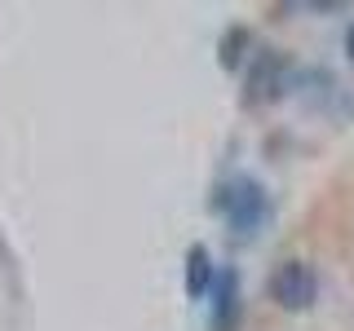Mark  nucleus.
Instances as JSON below:
<instances>
[{
    "mask_svg": "<svg viewBox=\"0 0 354 331\" xmlns=\"http://www.w3.org/2000/svg\"><path fill=\"white\" fill-rule=\"evenodd\" d=\"M213 208L230 221V230H235L239 239L261 234V225L270 221V194H266L252 177H235V181H226L217 190Z\"/></svg>",
    "mask_w": 354,
    "mask_h": 331,
    "instance_id": "obj_1",
    "label": "nucleus"
},
{
    "mask_svg": "<svg viewBox=\"0 0 354 331\" xmlns=\"http://www.w3.org/2000/svg\"><path fill=\"white\" fill-rule=\"evenodd\" d=\"M266 292H270V301L283 309V314H310L319 301V274L310 261H297L288 257L270 270V283H266Z\"/></svg>",
    "mask_w": 354,
    "mask_h": 331,
    "instance_id": "obj_2",
    "label": "nucleus"
},
{
    "mask_svg": "<svg viewBox=\"0 0 354 331\" xmlns=\"http://www.w3.org/2000/svg\"><path fill=\"white\" fill-rule=\"evenodd\" d=\"M243 102L248 106H266V102H279L288 93V58L279 49H252L248 75H243Z\"/></svg>",
    "mask_w": 354,
    "mask_h": 331,
    "instance_id": "obj_3",
    "label": "nucleus"
},
{
    "mask_svg": "<svg viewBox=\"0 0 354 331\" xmlns=\"http://www.w3.org/2000/svg\"><path fill=\"white\" fill-rule=\"evenodd\" d=\"M243 323V292H239V274L221 270L213 287V331H239Z\"/></svg>",
    "mask_w": 354,
    "mask_h": 331,
    "instance_id": "obj_4",
    "label": "nucleus"
},
{
    "mask_svg": "<svg viewBox=\"0 0 354 331\" xmlns=\"http://www.w3.org/2000/svg\"><path fill=\"white\" fill-rule=\"evenodd\" d=\"M217 265H213V252L204 248V243H191L186 248V296L191 301H204L208 292L217 287Z\"/></svg>",
    "mask_w": 354,
    "mask_h": 331,
    "instance_id": "obj_5",
    "label": "nucleus"
},
{
    "mask_svg": "<svg viewBox=\"0 0 354 331\" xmlns=\"http://www.w3.org/2000/svg\"><path fill=\"white\" fill-rule=\"evenodd\" d=\"M248 53H252V36L243 27H230L226 36H221V44H217V62L226 66V71H239Z\"/></svg>",
    "mask_w": 354,
    "mask_h": 331,
    "instance_id": "obj_6",
    "label": "nucleus"
},
{
    "mask_svg": "<svg viewBox=\"0 0 354 331\" xmlns=\"http://www.w3.org/2000/svg\"><path fill=\"white\" fill-rule=\"evenodd\" d=\"M346 58L354 62V22H350V27H346Z\"/></svg>",
    "mask_w": 354,
    "mask_h": 331,
    "instance_id": "obj_7",
    "label": "nucleus"
}]
</instances>
